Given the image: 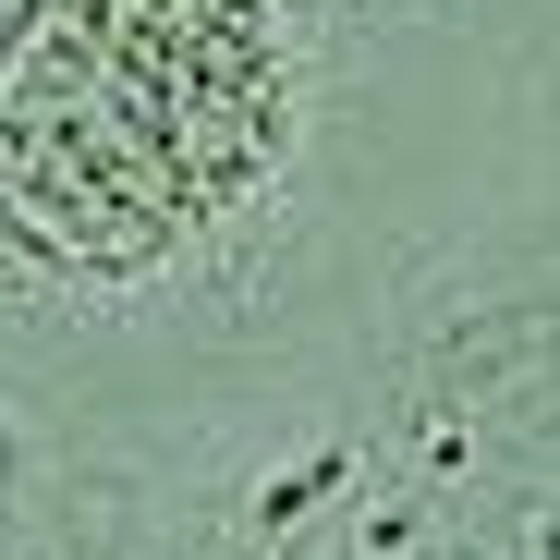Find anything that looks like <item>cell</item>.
I'll list each match as a JSON object with an SVG mask.
<instances>
[{
  "label": "cell",
  "instance_id": "obj_1",
  "mask_svg": "<svg viewBox=\"0 0 560 560\" xmlns=\"http://www.w3.org/2000/svg\"><path fill=\"white\" fill-rule=\"evenodd\" d=\"M268 0H25L0 25V220L37 256H183L268 171Z\"/></svg>",
  "mask_w": 560,
  "mask_h": 560
}]
</instances>
